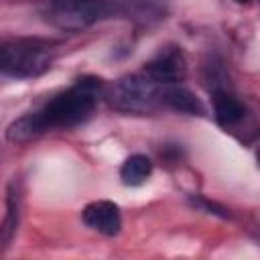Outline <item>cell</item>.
<instances>
[{"instance_id":"cell-1","label":"cell","mask_w":260,"mask_h":260,"mask_svg":"<svg viewBox=\"0 0 260 260\" xmlns=\"http://www.w3.org/2000/svg\"><path fill=\"white\" fill-rule=\"evenodd\" d=\"M102 91H104L102 79L81 77L67 91H61L39 110L12 122L6 136L12 142H26L30 138L41 136L47 130L77 126L93 114Z\"/></svg>"},{"instance_id":"cell-2","label":"cell","mask_w":260,"mask_h":260,"mask_svg":"<svg viewBox=\"0 0 260 260\" xmlns=\"http://www.w3.org/2000/svg\"><path fill=\"white\" fill-rule=\"evenodd\" d=\"M112 108L122 112H148L160 104V85L144 71L120 77L106 93Z\"/></svg>"},{"instance_id":"cell-3","label":"cell","mask_w":260,"mask_h":260,"mask_svg":"<svg viewBox=\"0 0 260 260\" xmlns=\"http://www.w3.org/2000/svg\"><path fill=\"white\" fill-rule=\"evenodd\" d=\"M51 67L47 47L30 41H14L0 45V71L10 77H37Z\"/></svg>"},{"instance_id":"cell-4","label":"cell","mask_w":260,"mask_h":260,"mask_svg":"<svg viewBox=\"0 0 260 260\" xmlns=\"http://www.w3.org/2000/svg\"><path fill=\"white\" fill-rule=\"evenodd\" d=\"M106 0H49L45 16L63 30H81L106 14Z\"/></svg>"},{"instance_id":"cell-5","label":"cell","mask_w":260,"mask_h":260,"mask_svg":"<svg viewBox=\"0 0 260 260\" xmlns=\"http://www.w3.org/2000/svg\"><path fill=\"white\" fill-rule=\"evenodd\" d=\"M144 73L156 81L158 85H169V83H179L183 81L185 73H187V61L185 55L179 47H162L146 65H144Z\"/></svg>"},{"instance_id":"cell-6","label":"cell","mask_w":260,"mask_h":260,"mask_svg":"<svg viewBox=\"0 0 260 260\" xmlns=\"http://www.w3.org/2000/svg\"><path fill=\"white\" fill-rule=\"evenodd\" d=\"M81 219L87 228H91L104 236H116L122 228L120 209L112 201H93V203L85 205Z\"/></svg>"},{"instance_id":"cell-7","label":"cell","mask_w":260,"mask_h":260,"mask_svg":"<svg viewBox=\"0 0 260 260\" xmlns=\"http://www.w3.org/2000/svg\"><path fill=\"white\" fill-rule=\"evenodd\" d=\"M160 104L169 106L171 110H177V112H183V114H191V116L203 114V106L195 98V93L189 91L187 87L179 85V83L160 85Z\"/></svg>"},{"instance_id":"cell-8","label":"cell","mask_w":260,"mask_h":260,"mask_svg":"<svg viewBox=\"0 0 260 260\" xmlns=\"http://www.w3.org/2000/svg\"><path fill=\"white\" fill-rule=\"evenodd\" d=\"M213 112L221 126H232L244 118L246 108L238 98H234L225 91H215L213 93Z\"/></svg>"},{"instance_id":"cell-9","label":"cell","mask_w":260,"mask_h":260,"mask_svg":"<svg viewBox=\"0 0 260 260\" xmlns=\"http://www.w3.org/2000/svg\"><path fill=\"white\" fill-rule=\"evenodd\" d=\"M152 173V162L146 154H132L124 160L122 169H120V179L124 185L128 187H136L142 185Z\"/></svg>"},{"instance_id":"cell-10","label":"cell","mask_w":260,"mask_h":260,"mask_svg":"<svg viewBox=\"0 0 260 260\" xmlns=\"http://www.w3.org/2000/svg\"><path fill=\"white\" fill-rule=\"evenodd\" d=\"M197 205H201V207H203V209H207L209 213H217V215H221V217H228V211H225L223 207H219L217 203H209V201L201 199V201H197Z\"/></svg>"},{"instance_id":"cell-11","label":"cell","mask_w":260,"mask_h":260,"mask_svg":"<svg viewBox=\"0 0 260 260\" xmlns=\"http://www.w3.org/2000/svg\"><path fill=\"white\" fill-rule=\"evenodd\" d=\"M236 2H242V4H244V2H248V0H236Z\"/></svg>"}]
</instances>
